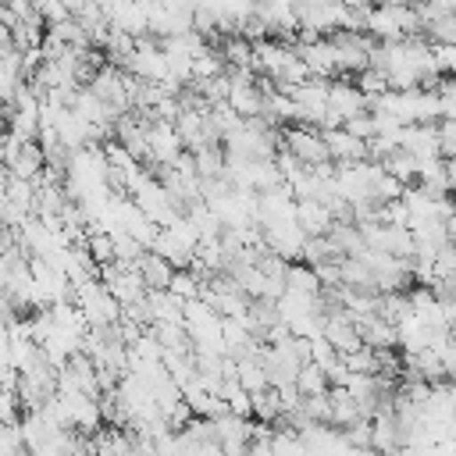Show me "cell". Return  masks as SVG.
I'll return each instance as SVG.
<instances>
[{
	"label": "cell",
	"mask_w": 456,
	"mask_h": 456,
	"mask_svg": "<svg viewBox=\"0 0 456 456\" xmlns=\"http://www.w3.org/2000/svg\"><path fill=\"white\" fill-rule=\"evenodd\" d=\"M4 4H7V0H0V7H4Z\"/></svg>",
	"instance_id": "obj_1"
}]
</instances>
